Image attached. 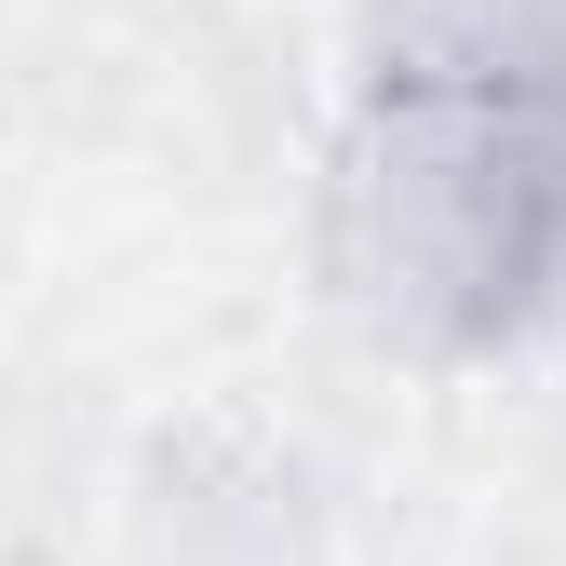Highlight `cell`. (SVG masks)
<instances>
[{"instance_id":"obj_2","label":"cell","mask_w":566,"mask_h":566,"mask_svg":"<svg viewBox=\"0 0 566 566\" xmlns=\"http://www.w3.org/2000/svg\"><path fill=\"white\" fill-rule=\"evenodd\" d=\"M378 82H472L566 108V0H378Z\"/></svg>"},{"instance_id":"obj_1","label":"cell","mask_w":566,"mask_h":566,"mask_svg":"<svg viewBox=\"0 0 566 566\" xmlns=\"http://www.w3.org/2000/svg\"><path fill=\"white\" fill-rule=\"evenodd\" d=\"M337 297L405 350H485L566 311V108L378 82L324 202Z\"/></svg>"}]
</instances>
